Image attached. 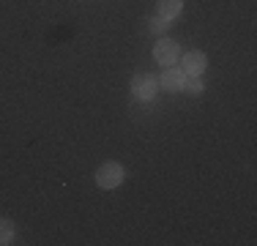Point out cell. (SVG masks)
Wrapping results in <instances>:
<instances>
[{
	"instance_id": "obj_6",
	"label": "cell",
	"mask_w": 257,
	"mask_h": 246,
	"mask_svg": "<svg viewBox=\"0 0 257 246\" xmlns=\"http://www.w3.org/2000/svg\"><path fill=\"white\" fill-rule=\"evenodd\" d=\"M183 9V0H159V14L164 20H175Z\"/></svg>"
},
{
	"instance_id": "obj_5",
	"label": "cell",
	"mask_w": 257,
	"mask_h": 246,
	"mask_svg": "<svg viewBox=\"0 0 257 246\" xmlns=\"http://www.w3.org/2000/svg\"><path fill=\"white\" fill-rule=\"evenodd\" d=\"M183 77H186V74H183L181 69H173V66H170V69L162 74V85L167 90H181L183 88Z\"/></svg>"
},
{
	"instance_id": "obj_3",
	"label": "cell",
	"mask_w": 257,
	"mask_h": 246,
	"mask_svg": "<svg viewBox=\"0 0 257 246\" xmlns=\"http://www.w3.org/2000/svg\"><path fill=\"white\" fill-rule=\"evenodd\" d=\"M178 55H181L178 44H175V41H170V39H162L154 47V58H156V63H162V66H175Z\"/></svg>"
},
{
	"instance_id": "obj_1",
	"label": "cell",
	"mask_w": 257,
	"mask_h": 246,
	"mask_svg": "<svg viewBox=\"0 0 257 246\" xmlns=\"http://www.w3.org/2000/svg\"><path fill=\"white\" fill-rule=\"evenodd\" d=\"M120 181H123V167L118 162H104L96 170V183L101 189H115V186H120Z\"/></svg>"
},
{
	"instance_id": "obj_4",
	"label": "cell",
	"mask_w": 257,
	"mask_h": 246,
	"mask_svg": "<svg viewBox=\"0 0 257 246\" xmlns=\"http://www.w3.org/2000/svg\"><path fill=\"white\" fill-rule=\"evenodd\" d=\"M205 52H197V49H194V52H186L181 58V66H183V74H186V77H200V74L205 71Z\"/></svg>"
},
{
	"instance_id": "obj_2",
	"label": "cell",
	"mask_w": 257,
	"mask_h": 246,
	"mask_svg": "<svg viewBox=\"0 0 257 246\" xmlns=\"http://www.w3.org/2000/svg\"><path fill=\"white\" fill-rule=\"evenodd\" d=\"M156 77L154 74H134L132 79V93L137 98H143V101H148V98H154L156 93Z\"/></svg>"
},
{
	"instance_id": "obj_8",
	"label": "cell",
	"mask_w": 257,
	"mask_h": 246,
	"mask_svg": "<svg viewBox=\"0 0 257 246\" xmlns=\"http://www.w3.org/2000/svg\"><path fill=\"white\" fill-rule=\"evenodd\" d=\"M11 238H14V224L11 219L0 216V243H11Z\"/></svg>"
},
{
	"instance_id": "obj_7",
	"label": "cell",
	"mask_w": 257,
	"mask_h": 246,
	"mask_svg": "<svg viewBox=\"0 0 257 246\" xmlns=\"http://www.w3.org/2000/svg\"><path fill=\"white\" fill-rule=\"evenodd\" d=\"M181 90H186V93H192V96H200L203 93V82H200V77H183Z\"/></svg>"
},
{
	"instance_id": "obj_9",
	"label": "cell",
	"mask_w": 257,
	"mask_h": 246,
	"mask_svg": "<svg viewBox=\"0 0 257 246\" xmlns=\"http://www.w3.org/2000/svg\"><path fill=\"white\" fill-rule=\"evenodd\" d=\"M167 28H170V22L164 20L162 14H159V17H154V20H151V30H154V33H167Z\"/></svg>"
}]
</instances>
